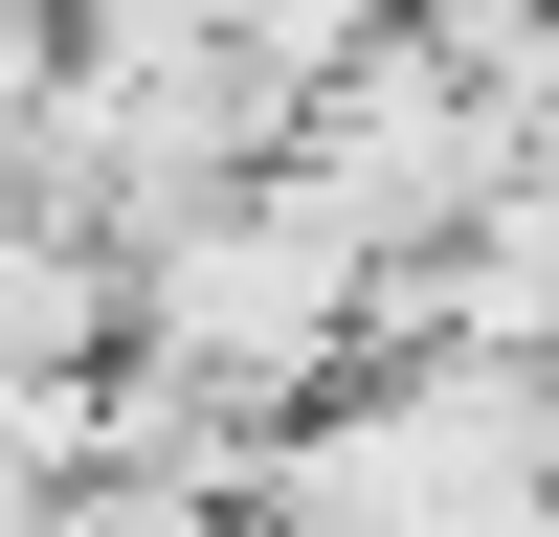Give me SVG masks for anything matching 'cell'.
I'll return each mask as SVG.
<instances>
[{
	"label": "cell",
	"instance_id": "3957f363",
	"mask_svg": "<svg viewBox=\"0 0 559 537\" xmlns=\"http://www.w3.org/2000/svg\"><path fill=\"white\" fill-rule=\"evenodd\" d=\"M0 381H112V224L0 202Z\"/></svg>",
	"mask_w": 559,
	"mask_h": 537
},
{
	"label": "cell",
	"instance_id": "6da1fadb",
	"mask_svg": "<svg viewBox=\"0 0 559 537\" xmlns=\"http://www.w3.org/2000/svg\"><path fill=\"white\" fill-rule=\"evenodd\" d=\"M112 358H179V381H224V403L292 426L313 381L381 358V247H358V202L313 157H247L224 202L134 224V247H112Z\"/></svg>",
	"mask_w": 559,
	"mask_h": 537
},
{
	"label": "cell",
	"instance_id": "7a4b0ae2",
	"mask_svg": "<svg viewBox=\"0 0 559 537\" xmlns=\"http://www.w3.org/2000/svg\"><path fill=\"white\" fill-rule=\"evenodd\" d=\"M292 157L358 202V247H448V224H471L492 179H537V157H515V112H492V90L448 68L426 23H403V45H358V68L292 112Z\"/></svg>",
	"mask_w": 559,
	"mask_h": 537
},
{
	"label": "cell",
	"instance_id": "5b68a950",
	"mask_svg": "<svg viewBox=\"0 0 559 537\" xmlns=\"http://www.w3.org/2000/svg\"><path fill=\"white\" fill-rule=\"evenodd\" d=\"M68 23V68H112V90H157V68H224V0H45Z\"/></svg>",
	"mask_w": 559,
	"mask_h": 537
},
{
	"label": "cell",
	"instance_id": "277c9868",
	"mask_svg": "<svg viewBox=\"0 0 559 537\" xmlns=\"http://www.w3.org/2000/svg\"><path fill=\"white\" fill-rule=\"evenodd\" d=\"M403 23H426V0H224V68H269V90L313 112V90H336L358 45H403Z\"/></svg>",
	"mask_w": 559,
	"mask_h": 537
}]
</instances>
